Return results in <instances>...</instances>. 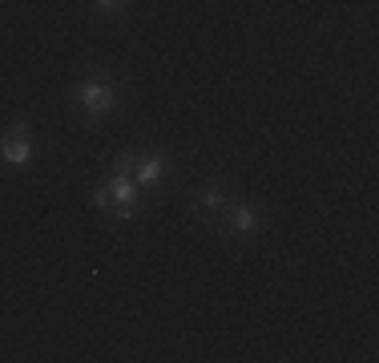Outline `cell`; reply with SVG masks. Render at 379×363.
<instances>
[{
	"label": "cell",
	"mask_w": 379,
	"mask_h": 363,
	"mask_svg": "<svg viewBox=\"0 0 379 363\" xmlns=\"http://www.w3.org/2000/svg\"><path fill=\"white\" fill-rule=\"evenodd\" d=\"M0 153H4V162H12V166H24V162H28L33 142H28L24 125H12V129H8V138L0 142Z\"/></svg>",
	"instance_id": "7a4b0ae2"
},
{
	"label": "cell",
	"mask_w": 379,
	"mask_h": 363,
	"mask_svg": "<svg viewBox=\"0 0 379 363\" xmlns=\"http://www.w3.org/2000/svg\"><path fill=\"white\" fill-rule=\"evenodd\" d=\"M162 169H166V162H162L158 153H149V158L138 162V178H142V182H158V178H162Z\"/></svg>",
	"instance_id": "5b68a950"
},
{
	"label": "cell",
	"mask_w": 379,
	"mask_h": 363,
	"mask_svg": "<svg viewBox=\"0 0 379 363\" xmlns=\"http://www.w3.org/2000/svg\"><path fill=\"white\" fill-rule=\"evenodd\" d=\"M133 162H138V158H129V153H121V158H118V174H129V169H133Z\"/></svg>",
	"instance_id": "52a82bcc"
},
{
	"label": "cell",
	"mask_w": 379,
	"mask_h": 363,
	"mask_svg": "<svg viewBox=\"0 0 379 363\" xmlns=\"http://www.w3.org/2000/svg\"><path fill=\"white\" fill-rule=\"evenodd\" d=\"M202 202H206V206H222V190H218V186H210V190L202 194Z\"/></svg>",
	"instance_id": "8992f818"
},
{
	"label": "cell",
	"mask_w": 379,
	"mask_h": 363,
	"mask_svg": "<svg viewBox=\"0 0 379 363\" xmlns=\"http://www.w3.org/2000/svg\"><path fill=\"white\" fill-rule=\"evenodd\" d=\"M77 101H81V109H85V113H109L118 97H113V89H109L105 81H89V85H81Z\"/></svg>",
	"instance_id": "6da1fadb"
},
{
	"label": "cell",
	"mask_w": 379,
	"mask_h": 363,
	"mask_svg": "<svg viewBox=\"0 0 379 363\" xmlns=\"http://www.w3.org/2000/svg\"><path fill=\"white\" fill-rule=\"evenodd\" d=\"M93 206H101V210H105V206H113V202H109V190H97L93 194Z\"/></svg>",
	"instance_id": "ba28073f"
},
{
	"label": "cell",
	"mask_w": 379,
	"mask_h": 363,
	"mask_svg": "<svg viewBox=\"0 0 379 363\" xmlns=\"http://www.w3.org/2000/svg\"><path fill=\"white\" fill-rule=\"evenodd\" d=\"M97 8H109L113 12V8H121V0H97Z\"/></svg>",
	"instance_id": "9c48e42d"
},
{
	"label": "cell",
	"mask_w": 379,
	"mask_h": 363,
	"mask_svg": "<svg viewBox=\"0 0 379 363\" xmlns=\"http://www.w3.org/2000/svg\"><path fill=\"white\" fill-rule=\"evenodd\" d=\"M133 198H138V190H133V182H129L125 174H118V178L109 182V202H113V210H118V218H133Z\"/></svg>",
	"instance_id": "3957f363"
},
{
	"label": "cell",
	"mask_w": 379,
	"mask_h": 363,
	"mask_svg": "<svg viewBox=\"0 0 379 363\" xmlns=\"http://www.w3.org/2000/svg\"><path fill=\"white\" fill-rule=\"evenodd\" d=\"M230 226H234L238 234H250V230L259 226V214H255L250 206H234V214H230Z\"/></svg>",
	"instance_id": "277c9868"
}]
</instances>
